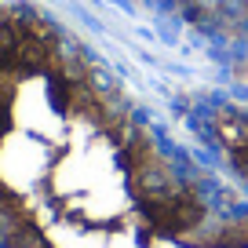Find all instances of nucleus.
<instances>
[{
	"label": "nucleus",
	"instance_id": "1",
	"mask_svg": "<svg viewBox=\"0 0 248 248\" xmlns=\"http://www.w3.org/2000/svg\"><path fill=\"white\" fill-rule=\"evenodd\" d=\"M237 197L62 26L0 0V248H223Z\"/></svg>",
	"mask_w": 248,
	"mask_h": 248
},
{
	"label": "nucleus",
	"instance_id": "2",
	"mask_svg": "<svg viewBox=\"0 0 248 248\" xmlns=\"http://www.w3.org/2000/svg\"><path fill=\"white\" fill-rule=\"evenodd\" d=\"M183 22L226 44L248 47V0H157Z\"/></svg>",
	"mask_w": 248,
	"mask_h": 248
},
{
	"label": "nucleus",
	"instance_id": "3",
	"mask_svg": "<svg viewBox=\"0 0 248 248\" xmlns=\"http://www.w3.org/2000/svg\"><path fill=\"white\" fill-rule=\"evenodd\" d=\"M208 128H212V139H216L219 150H223L219 157L226 161V168L237 171L241 186H245V190H241L233 230H230V237H226L223 248H248V117L223 113V117H216Z\"/></svg>",
	"mask_w": 248,
	"mask_h": 248
}]
</instances>
